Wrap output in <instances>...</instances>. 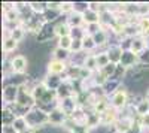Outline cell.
<instances>
[{
  "instance_id": "5b68a950",
  "label": "cell",
  "mask_w": 149,
  "mask_h": 133,
  "mask_svg": "<svg viewBox=\"0 0 149 133\" xmlns=\"http://www.w3.org/2000/svg\"><path fill=\"white\" fill-rule=\"evenodd\" d=\"M69 64L64 62H58V60H49L46 64V72L51 76H60L63 74H67Z\"/></svg>"
},
{
  "instance_id": "6da1fadb",
  "label": "cell",
  "mask_w": 149,
  "mask_h": 133,
  "mask_svg": "<svg viewBox=\"0 0 149 133\" xmlns=\"http://www.w3.org/2000/svg\"><path fill=\"white\" fill-rule=\"evenodd\" d=\"M109 102H110V106L113 108V109H116L118 112L125 109L127 106H130V99H128V91H127V87L124 85V84H121V85L118 87V90L110 94L109 97Z\"/></svg>"
},
{
  "instance_id": "ffe728a7",
  "label": "cell",
  "mask_w": 149,
  "mask_h": 133,
  "mask_svg": "<svg viewBox=\"0 0 149 133\" xmlns=\"http://www.w3.org/2000/svg\"><path fill=\"white\" fill-rule=\"evenodd\" d=\"M18 42L14 41L10 38V36H5L3 38V52L5 54H12V52H15V50L18 48Z\"/></svg>"
},
{
  "instance_id": "4316f807",
  "label": "cell",
  "mask_w": 149,
  "mask_h": 133,
  "mask_svg": "<svg viewBox=\"0 0 149 133\" xmlns=\"http://www.w3.org/2000/svg\"><path fill=\"white\" fill-rule=\"evenodd\" d=\"M2 133H18V132L14 129V126H12V124H6V126H3Z\"/></svg>"
},
{
  "instance_id": "7c38bea8",
  "label": "cell",
  "mask_w": 149,
  "mask_h": 133,
  "mask_svg": "<svg viewBox=\"0 0 149 133\" xmlns=\"http://www.w3.org/2000/svg\"><path fill=\"white\" fill-rule=\"evenodd\" d=\"M82 14H84L85 26H93V24H100L102 22V14H98V12H94L88 8H85Z\"/></svg>"
},
{
  "instance_id": "7a4b0ae2",
  "label": "cell",
  "mask_w": 149,
  "mask_h": 133,
  "mask_svg": "<svg viewBox=\"0 0 149 133\" xmlns=\"http://www.w3.org/2000/svg\"><path fill=\"white\" fill-rule=\"evenodd\" d=\"M69 115L61 109L60 106H55L54 109L48 112V126L52 127H64L66 123L69 121Z\"/></svg>"
},
{
  "instance_id": "277c9868",
  "label": "cell",
  "mask_w": 149,
  "mask_h": 133,
  "mask_svg": "<svg viewBox=\"0 0 149 133\" xmlns=\"http://www.w3.org/2000/svg\"><path fill=\"white\" fill-rule=\"evenodd\" d=\"M2 97L5 102V106H14L18 102L19 97V85H15V84H8V85L3 88Z\"/></svg>"
},
{
  "instance_id": "d4e9b609",
  "label": "cell",
  "mask_w": 149,
  "mask_h": 133,
  "mask_svg": "<svg viewBox=\"0 0 149 133\" xmlns=\"http://www.w3.org/2000/svg\"><path fill=\"white\" fill-rule=\"evenodd\" d=\"M73 42H74V39L72 38V36H64V38L57 39V46L63 48V50H66V51H70Z\"/></svg>"
},
{
  "instance_id": "5bb4252c",
  "label": "cell",
  "mask_w": 149,
  "mask_h": 133,
  "mask_svg": "<svg viewBox=\"0 0 149 133\" xmlns=\"http://www.w3.org/2000/svg\"><path fill=\"white\" fill-rule=\"evenodd\" d=\"M91 36L94 38V42H95L97 48H102V46H104V45L109 43V30H106V29L98 30L95 34H91Z\"/></svg>"
},
{
  "instance_id": "9a60e30c",
  "label": "cell",
  "mask_w": 149,
  "mask_h": 133,
  "mask_svg": "<svg viewBox=\"0 0 149 133\" xmlns=\"http://www.w3.org/2000/svg\"><path fill=\"white\" fill-rule=\"evenodd\" d=\"M26 32H27V30H26V27L21 26V24H18V26H14V27H12L6 36H10L12 39L17 41V42L19 43L24 38H26Z\"/></svg>"
},
{
  "instance_id": "cb8c5ba5",
  "label": "cell",
  "mask_w": 149,
  "mask_h": 133,
  "mask_svg": "<svg viewBox=\"0 0 149 133\" xmlns=\"http://www.w3.org/2000/svg\"><path fill=\"white\" fill-rule=\"evenodd\" d=\"M29 8L31 9V12H34V14H39V15H45V12L48 10V6L46 3H39V2H30L29 3Z\"/></svg>"
},
{
  "instance_id": "ac0fdd59",
  "label": "cell",
  "mask_w": 149,
  "mask_h": 133,
  "mask_svg": "<svg viewBox=\"0 0 149 133\" xmlns=\"http://www.w3.org/2000/svg\"><path fill=\"white\" fill-rule=\"evenodd\" d=\"M70 57H72V52L63 50V48H60V46H55L54 51H52V60H58V62L67 63L70 60Z\"/></svg>"
},
{
  "instance_id": "f1b7e54d",
  "label": "cell",
  "mask_w": 149,
  "mask_h": 133,
  "mask_svg": "<svg viewBox=\"0 0 149 133\" xmlns=\"http://www.w3.org/2000/svg\"><path fill=\"white\" fill-rule=\"evenodd\" d=\"M145 97L149 100V88H148V91H146V94H145Z\"/></svg>"
},
{
  "instance_id": "e0dca14e",
  "label": "cell",
  "mask_w": 149,
  "mask_h": 133,
  "mask_svg": "<svg viewBox=\"0 0 149 133\" xmlns=\"http://www.w3.org/2000/svg\"><path fill=\"white\" fill-rule=\"evenodd\" d=\"M12 126H14V129H15L18 133H22V132H26L27 129H30L26 115H17V117L14 118V121H12Z\"/></svg>"
},
{
  "instance_id": "2e32d148",
  "label": "cell",
  "mask_w": 149,
  "mask_h": 133,
  "mask_svg": "<svg viewBox=\"0 0 149 133\" xmlns=\"http://www.w3.org/2000/svg\"><path fill=\"white\" fill-rule=\"evenodd\" d=\"M54 32H55L57 39L64 38V36H72V27L69 26V24H67L66 21L58 22L57 26H54Z\"/></svg>"
},
{
  "instance_id": "9c48e42d",
  "label": "cell",
  "mask_w": 149,
  "mask_h": 133,
  "mask_svg": "<svg viewBox=\"0 0 149 133\" xmlns=\"http://www.w3.org/2000/svg\"><path fill=\"white\" fill-rule=\"evenodd\" d=\"M118 111L113 109V108H109V109L106 112H103L100 115V124L102 126H115L116 121H118Z\"/></svg>"
},
{
  "instance_id": "484cf974",
  "label": "cell",
  "mask_w": 149,
  "mask_h": 133,
  "mask_svg": "<svg viewBox=\"0 0 149 133\" xmlns=\"http://www.w3.org/2000/svg\"><path fill=\"white\" fill-rule=\"evenodd\" d=\"M139 124L146 130V132H149V114H146V115H143V117H139Z\"/></svg>"
},
{
  "instance_id": "44dd1931",
  "label": "cell",
  "mask_w": 149,
  "mask_h": 133,
  "mask_svg": "<svg viewBox=\"0 0 149 133\" xmlns=\"http://www.w3.org/2000/svg\"><path fill=\"white\" fill-rule=\"evenodd\" d=\"M82 48H84V52H90V54H93V51L97 48L94 38L91 34H85L82 38Z\"/></svg>"
},
{
  "instance_id": "603a6c76",
  "label": "cell",
  "mask_w": 149,
  "mask_h": 133,
  "mask_svg": "<svg viewBox=\"0 0 149 133\" xmlns=\"http://www.w3.org/2000/svg\"><path fill=\"white\" fill-rule=\"evenodd\" d=\"M97 57V64H98V69H104L106 66H109L112 62H110V57L107 54V51H100V52H97L95 54Z\"/></svg>"
},
{
  "instance_id": "8fae6325",
  "label": "cell",
  "mask_w": 149,
  "mask_h": 133,
  "mask_svg": "<svg viewBox=\"0 0 149 133\" xmlns=\"http://www.w3.org/2000/svg\"><path fill=\"white\" fill-rule=\"evenodd\" d=\"M66 22L72 29H78V27H85V21H84V14L82 10H74L73 14H70L66 18Z\"/></svg>"
},
{
  "instance_id": "3957f363",
  "label": "cell",
  "mask_w": 149,
  "mask_h": 133,
  "mask_svg": "<svg viewBox=\"0 0 149 133\" xmlns=\"http://www.w3.org/2000/svg\"><path fill=\"white\" fill-rule=\"evenodd\" d=\"M9 67H10V72L15 74V75L26 74L27 69H29V58L24 54H17V55H14L10 58Z\"/></svg>"
},
{
  "instance_id": "ba28073f",
  "label": "cell",
  "mask_w": 149,
  "mask_h": 133,
  "mask_svg": "<svg viewBox=\"0 0 149 133\" xmlns=\"http://www.w3.org/2000/svg\"><path fill=\"white\" fill-rule=\"evenodd\" d=\"M137 62H139V55H136V54L131 52L130 50H124V54H122V57H121L119 66L125 67V69L128 70V69H131V67H134L136 64H137Z\"/></svg>"
},
{
  "instance_id": "52a82bcc",
  "label": "cell",
  "mask_w": 149,
  "mask_h": 133,
  "mask_svg": "<svg viewBox=\"0 0 149 133\" xmlns=\"http://www.w3.org/2000/svg\"><path fill=\"white\" fill-rule=\"evenodd\" d=\"M134 124H136V120L133 117H122V118H118V121L115 124V130L116 133H130Z\"/></svg>"
},
{
  "instance_id": "4fadbf2b",
  "label": "cell",
  "mask_w": 149,
  "mask_h": 133,
  "mask_svg": "<svg viewBox=\"0 0 149 133\" xmlns=\"http://www.w3.org/2000/svg\"><path fill=\"white\" fill-rule=\"evenodd\" d=\"M82 67H85L86 70H90L91 74H95L98 72V64H97V57L95 54H85L84 60H82Z\"/></svg>"
},
{
  "instance_id": "d6986e66",
  "label": "cell",
  "mask_w": 149,
  "mask_h": 133,
  "mask_svg": "<svg viewBox=\"0 0 149 133\" xmlns=\"http://www.w3.org/2000/svg\"><path fill=\"white\" fill-rule=\"evenodd\" d=\"M136 24H137V27H139L140 36H143V38H149V15L137 18Z\"/></svg>"
},
{
  "instance_id": "83f0119b",
  "label": "cell",
  "mask_w": 149,
  "mask_h": 133,
  "mask_svg": "<svg viewBox=\"0 0 149 133\" xmlns=\"http://www.w3.org/2000/svg\"><path fill=\"white\" fill-rule=\"evenodd\" d=\"M22 133H36V130H34V129H31V127H30V129H27V130H26V132H22Z\"/></svg>"
},
{
  "instance_id": "8992f818",
  "label": "cell",
  "mask_w": 149,
  "mask_h": 133,
  "mask_svg": "<svg viewBox=\"0 0 149 133\" xmlns=\"http://www.w3.org/2000/svg\"><path fill=\"white\" fill-rule=\"evenodd\" d=\"M149 48V43H148V39L143 38V36H137V38H134L130 41V46H128V50L131 52H134L136 55H142L146 50Z\"/></svg>"
},
{
  "instance_id": "30bf717a",
  "label": "cell",
  "mask_w": 149,
  "mask_h": 133,
  "mask_svg": "<svg viewBox=\"0 0 149 133\" xmlns=\"http://www.w3.org/2000/svg\"><path fill=\"white\" fill-rule=\"evenodd\" d=\"M107 54L110 57V62L113 64H119L121 63V57L124 54V48L121 43H112L107 48Z\"/></svg>"
},
{
  "instance_id": "7402d4cb",
  "label": "cell",
  "mask_w": 149,
  "mask_h": 133,
  "mask_svg": "<svg viewBox=\"0 0 149 133\" xmlns=\"http://www.w3.org/2000/svg\"><path fill=\"white\" fill-rule=\"evenodd\" d=\"M133 108H134L136 115H137V117H143V115L149 114V100L145 97L142 102H139L137 105H134Z\"/></svg>"
}]
</instances>
